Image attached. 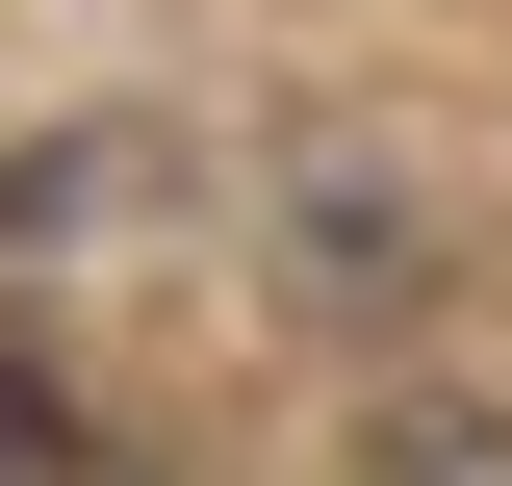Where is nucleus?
<instances>
[{
  "label": "nucleus",
  "mask_w": 512,
  "mask_h": 486,
  "mask_svg": "<svg viewBox=\"0 0 512 486\" xmlns=\"http://www.w3.org/2000/svg\"><path fill=\"white\" fill-rule=\"evenodd\" d=\"M0 486H103V435H77V410H52L26 359H0Z\"/></svg>",
  "instance_id": "f257e3e1"
},
{
  "label": "nucleus",
  "mask_w": 512,
  "mask_h": 486,
  "mask_svg": "<svg viewBox=\"0 0 512 486\" xmlns=\"http://www.w3.org/2000/svg\"><path fill=\"white\" fill-rule=\"evenodd\" d=\"M384 486H512V435H461V410H410V435H384Z\"/></svg>",
  "instance_id": "f03ea898"
}]
</instances>
